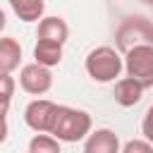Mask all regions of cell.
<instances>
[{"label":"cell","mask_w":153,"mask_h":153,"mask_svg":"<svg viewBox=\"0 0 153 153\" xmlns=\"http://www.w3.org/2000/svg\"><path fill=\"white\" fill-rule=\"evenodd\" d=\"M91 127H93V122L86 110L72 108V105H60L50 136H55L60 143H76V141H86V136L93 131Z\"/></svg>","instance_id":"cell-1"},{"label":"cell","mask_w":153,"mask_h":153,"mask_svg":"<svg viewBox=\"0 0 153 153\" xmlns=\"http://www.w3.org/2000/svg\"><path fill=\"white\" fill-rule=\"evenodd\" d=\"M84 69L96 84H112L124 69V57L112 45H98L88 50L84 60Z\"/></svg>","instance_id":"cell-2"},{"label":"cell","mask_w":153,"mask_h":153,"mask_svg":"<svg viewBox=\"0 0 153 153\" xmlns=\"http://www.w3.org/2000/svg\"><path fill=\"white\" fill-rule=\"evenodd\" d=\"M139 45H153V22L143 14H129L115 29V48L124 55Z\"/></svg>","instance_id":"cell-3"},{"label":"cell","mask_w":153,"mask_h":153,"mask_svg":"<svg viewBox=\"0 0 153 153\" xmlns=\"http://www.w3.org/2000/svg\"><path fill=\"white\" fill-rule=\"evenodd\" d=\"M124 57V72L134 81H139L143 88H153V45H139L131 48Z\"/></svg>","instance_id":"cell-4"},{"label":"cell","mask_w":153,"mask_h":153,"mask_svg":"<svg viewBox=\"0 0 153 153\" xmlns=\"http://www.w3.org/2000/svg\"><path fill=\"white\" fill-rule=\"evenodd\" d=\"M57 103L48 100V98H33L26 108H24V122L31 131L36 134H50L55 117H57Z\"/></svg>","instance_id":"cell-5"},{"label":"cell","mask_w":153,"mask_h":153,"mask_svg":"<svg viewBox=\"0 0 153 153\" xmlns=\"http://www.w3.org/2000/svg\"><path fill=\"white\" fill-rule=\"evenodd\" d=\"M19 86L31 96H43L53 88V72L36 62H29L19 69Z\"/></svg>","instance_id":"cell-6"},{"label":"cell","mask_w":153,"mask_h":153,"mask_svg":"<svg viewBox=\"0 0 153 153\" xmlns=\"http://www.w3.org/2000/svg\"><path fill=\"white\" fill-rule=\"evenodd\" d=\"M84 153H122L120 136L108 127L93 129L84 141Z\"/></svg>","instance_id":"cell-7"},{"label":"cell","mask_w":153,"mask_h":153,"mask_svg":"<svg viewBox=\"0 0 153 153\" xmlns=\"http://www.w3.org/2000/svg\"><path fill=\"white\" fill-rule=\"evenodd\" d=\"M36 38L38 41H53V43L65 45L67 38H69V24L62 17H57V14H48V17H43L38 22Z\"/></svg>","instance_id":"cell-8"},{"label":"cell","mask_w":153,"mask_h":153,"mask_svg":"<svg viewBox=\"0 0 153 153\" xmlns=\"http://www.w3.org/2000/svg\"><path fill=\"white\" fill-rule=\"evenodd\" d=\"M143 91H146V88H143L139 81H134L131 76H122V79L115 81L112 98H115V103L122 105V108H134V105L143 98Z\"/></svg>","instance_id":"cell-9"},{"label":"cell","mask_w":153,"mask_h":153,"mask_svg":"<svg viewBox=\"0 0 153 153\" xmlns=\"http://www.w3.org/2000/svg\"><path fill=\"white\" fill-rule=\"evenodd\" d=\"M22 62V45L14 36H0V72L12 74Z\"/></svg>","instance_id":"cell-10"},{"label":"cell","mask_w":153,"mask_h":153,"mask_svg":"<svg viewBox=\"0 0 153 153\" xmlns=\"http://www.w3.org/2000/svg\"><path fill=\"white\" fill-rule=\"evenodd\" d=\"M62 48L60 43H53V41H36L33 45V62L50 69V67H57L62 62Z\"/></svg>","instance_id":"cell-11"},{"label":"cell","mask_w":153,"mask_h":153,"mask_svg":"<svg viewBox=\"0 0 153 153\" xmlns=\"http://www.w3.org/2000/svg\"><path fill=\"white\" fill-rule=\"evenodd\" d=\"M10 10L26 24L31 22H41L43 12H45V2L43 0H10Z\"/></svg>","instance_id":"cell-12"},{"label":"cell","mask_w":153,"mask_h":153,"mask_svg":"<svg viewBox=\"0 0 153 153\" xmlns=\"http://www.w3.org/2000/svg\"><path fill=\"white\" fill-rule=\"evenodd\" d=\"M29 153H62V143L50 134H33L29 139Z\"/></svg>","instance_id":"cell-13"},{"label":"cell","mask_w":153,"mask_h":153,"mask_svg":"<svg viewBox=\"0 0 153 153\" xmlns=\"http://www.w3.org/2000/svg\"><path fill=\"white\" fill-rule=\"evenodd\" d=\"M122 153H153V146L146 139H129L122 146Z\"/></svg>","instance_id":"cell-14"},{"label":"cell","mask_w":153,"mask_h":153,"mask_svg":"<svg viewBox=\"0 0 153 153\" xmlns=\"http://www.w3.org/2000/svg\"><path fill=\"white\" fill-rule=\"evenodd\" d=\"M14 91H17V81H14V76L7 74V72H0V96L12 98Z\"/></svg>","instance_id":"cell-15"},{"label":"cell","mask_w":153,"mask_h":153,"mask_svg":"<svg viewBox=\"0 0 153 153\" xmlns=\"http://www.w3.org/2000/svg\"><path fill=\"white\" fill-rule=\"evenodd\" d=\"M141 134H143V139L153 146V103L148 105V110H146V115H143V120H141Z\"/></svg>","instance_id":"cell-16"},{"label":"cell","mask_w":153,"mask_h":153,"mask_svg":"<svg viewBox=\"0 0 153 153\" xmlns=\"http://www.w3.org/2000/svg\"><path fill=\"white\" fill-rule=\"evenodd\" d=\"M10 105H12V98H5V96H0V120H7Z\"/></svg>","instance_id":"cell-17"},{"label":"cell","mask_w":153,"mask_h":153,"mask_svg":"<svg viewBox=\"0 0 153 153\" xmlns=\"http://www.w3.org/2000/svg\"><path fill=\"white\" fill-rule=\"evenodd\" d=\"M7 134H10L7 120H0V143H5V141H7Z\"/></svg>","instance_id":"cell-18"},{"label":"cell","mask_w":153,"mask_h":153,"mask_svg":"<svg viewBox=\"0 0 153 153\" xmlns=\"http://www.w3.org/2000/svg\"><path fill=\"white\" fill-rule=\"evenodd\" d=\"M5 26H7V14H5V10L0 7V33L5 31Z\"/></svg>","instance_id":"cell-19"}]
</instances>
